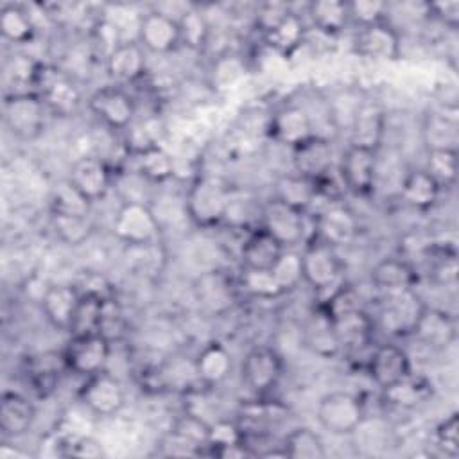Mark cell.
<instances>
[{
  "instance_id": "47",
  "label": "cell",
  "mask_w": 459,
  "mask_h": 459,
  "mask_svg": "<svg viewBox=\"0 0 459 459\" xmlns=\"http://www.w3.org/2000/svg\"><path fill=\"white\" fill-rule=\"evenodd\" d=\"M238 283L244 289V292H247L251 298H256V299H276L283 296V290L274 280L271 269L242 267Z\"/></svg>"
},
{
  "instance_id": "20",
  "label": "cell",
  "mask_w": 459,
  "mask_h": 459,
  "mask_svg": "<svg viewBox=\"0 0 459 459\" xmlns=\"http://www.w3.org/2000/svg\"><path fill=\"white\" fill-rule=\"evenodd\" d=\"M368 373L375 385L385 389L411 373L409 353L402 346L393 342L378 344L369 353Z\"/></svg>"
},
{
  "instance_id": "56",
  "label": "cell",
  "mask_w": 459,
  "mask_h": 459,
  "mask_svg": "<svg viewBox=\"0 0 459 459\" xmlns=\"http://www.w3.org/2000/svg\"><path fill=\"white\" fill-rule=\"evenodd\" d=\"M99 333H102L111 342L122 339L124 333H126V319H124L120 305L117 303V299L113 296L104 299Z\"/></svg>"
},
{
  "instance_id": "51",
  "label": "cell",
  "mask_w": 459,
  "mask_h": 459,
  "mask_svg": "<svg viewBox=\"0 0 459 459\" xmlns=\"http://www.w3.org/2000/svg\"><path fill=\"white\" fill-rule=\"evenodd\" d=\"M439 186H452L457 176V151L455 149H430L427 151V163L423 167Z\"/></svg>"
},
{
  "instance_id": "7",
  "label": "cell",
  "mask_w": 459,
  "mask_h": 459,
  "mask_svg": "<svg viewBox=\"0 0 459 459\" xmlns=\"http://www.w3.org/2000/svg\"><path fill=\"white\" fill-rule=\"evenodd\" d=\"M260 221V228L273 235L285 249L308 242V213L299 212L273 195L262 204Z\"/></svg>"
},
{
  "instance_id": "13",
  "label": "cell",
  "mask_w": 459,
  "mask_h": 459,
  "mask_svg": "<svg viewBox=\"0 0 459 459\" xmlns=\"http://www.w3.org/2000/svg\"><path fill=\"white\" fill-rule=\"evenodd\" d=\"M136 41L151 54H169L181 45L178 18L170 13L154 9L140 16Z\"/></svg>"
},
{
  "instance_id": "46",
  "label": "cell",
  "mask_w": 459,
  "mask_h": 459,
  "mask_svg": "<svg viewBox=\"0 0 459 459\" xmlns=\"http://www.w3.org/2000/svg\"><path fill=\"white\" fill-rule=\"evenodd\" d=\"M360 308H364V307H362V298H360L359 290L346 281H341L337 287H333L330 292H326L319 305V310L330 321H333L344 314H350L353 310H360Z\"/></svg>"
},
{
  "instance_id": "26",
  "label": "cell",
  "mask_w": 459,
  "mask_h": 459,
  "mask_svg": "<svg viewBox=\"0 0 459 459\" xmlns=\"http://www.w3.org/2000/svg\"><path fill=\"white\" fill-rule=\"evenodd\" d=\"M194 375L206 387H217L231 373L233 360L228 348L217 341L204 344L194 359Z\"/></svg>"
},
{
  "instance_id": "49",
  "label": "cell",
  "mask_w": 459,
  "mask_h": 459,
  "mask_svg": "<svg viewBox=\"0 0 459 459\" xmlns=\"http://www.w3.org/2000/svg\"><path fill=\"white\" fill-rule=\"evenodd\" d=\"M366 99L355 90H342L333 95L328 104V118L339 131H350L357 111L360 109Z\"/></svg>"
},
{
  "instance_id": "17",
  "label": "cell",
  "mask_w": 459,
  "mask_h": 459,
  "mask_svg": "<svg viewBox=\"0 0 459 459\" xmlns=\"http://www.w3.org/2000/svg\"><path fill=\"white\" fill-rule=\"evenodd\" d=\"M353 50L373 61H396L402 56L398 30L387 22L362 27L353 36Z\"/></svg>"
},
{
  "instance_id": "39",
  "label": "cell",
  "mask_w": 459,
  "mask_h": 459,
  "mask_svg": "<svg viewBox=\"0 0 459 459\" xmlns=\"http://www.w3.org/2000/svg\"><path fill=\"white\" fill-rule=\"evenodd\" d=\"M285 457L290 459H323L326 457V446L321 436L310 427L292 429L281 445Z\"/></svg>"
},
{
  "instance_id": "3",
  "label": "cell",
  "mask_w": 459,
  "mask_h": 459,
  "mask_svg": "<svg viewBox=\"0 0 459 459\" xmlns=\"http://www.w3.org/2000/svg\"><path fill=\"white\" fill-rule=\"evenodd\" d=\"M32 88L43 99L50 115L70 117L81 106L79 86L56 65L39 63Z\"/></svg>"
},
{
  "instance_id": "58",
  "label": "cell",
  "mask_w": 459,
  "mask_h": 459,
  "mask_svg": "<svg viewBox=\"0 0 459 459\" xmlns=\"http://www.w3.org/2000/svg\"><path fill=\"white\" fill-rule=\"evenodd\" d=\"M427 14L441 22L445 27L455 30L459 25V2L457 0H445V2H432L425 4Z\"/></svg>"
},
{
  "instance_id": "33",
  "label": "cell",
  "mask_w": 459,
  "mask_h": 459,
  "mask_svg": "<svg viewBox=\"0 0 459 459\" xmlns=\"http://www.w3.org/2000/svg\"><path fill=\"white\" fill-rule=\"evenodd\" d=\"M285 247L264 228L253 230L240 246L242 267L271 269Z\"/></svg>"
},
{
  "instance_id": "54",
  "label": "cell",
  "mask_w": 459,
  "mask_h": 459,
  "mask_svg": "<svg viewBox=\"0 0 459 459\" xmlns=\"http://www.w3.org/2000/svg\"><path fill=\"white\" fill-rule=\"evenodd\" d=\"M387 13H389V5L385 2H378V0L348 2L350 23H355L359 29L385 22Z\"/></svg>"
},
{
  "instance_id": "57",
  "label": "cell",
  "mask_w": 459,
  "mask_h": 459,
  "mask_svg": "<svg viewBox=\"0 0 459 459\" xmlns=\"http://www.w3.org/2000/svg\"><path fill=\"white\" fill-rule=\"evenodd\" d=\"M65 455L99 459V457H104L106 452L99 439H95L91 434H86V436H79L65 441Z\"/></svg>"
},
{
  "instance_id": "2",
  "label": "cell",
  "mask_w": 459,
  "mask_h": 459,
  "mask_svg": "<svg viewBox=\"0 0 459 459\" xmlns=\"http://www.w3.org/2000/svg\"><path fill=\"white\" fill-rule=\"evenodd\" d=\"M117 240L129 247L156 244L160 237V219L143 201L129 199L118 206L111 221Z\"/></svg>"
},
{
  "instance_id": "34",
  "label": "cell",
  "mask_w": 459,
  "mask_h": 459,
  "mask_svg": "<svg viewBox=\"0 0 459 459\" xmlns=\"http://www.w3.org/2000/svg\"><path fill=\"white\" fill-rule=\"evenodd\" d=\"M305 22L299 14L292 11L264 32V41L267 43V47L281 56H290L294 50H298L305 43Z\"/></svg>"
},
{
  "instance_id": "31",
  "label": "cell",
  "mask_w": 459,
  "mask_h": 459,
  "mask_svg": "<svg viewBox=\"0 0 459 459\" xmlns=\"http://www.w3.org/2000/svg\"><path fill=\"white\" fill-rule=\"evenodd\" d=\"M441 194L439 183L425 170V169H412L409 170L400 185V197L402 201L420 212L430 210Z\"/></svg>"
},
{
  "instance_id": "27",
  "label": "cell",
  "mask_w": 459,
  "mask_h": 459,
  "mask_svg": "<svg viewBox=\"0 0 459 459\" xmlns=\"http://www.w3.org/2000/svg\"><path fill=\"white\" fill-rule=\"evenodd\" d=\"M350 143L380 149L385 133V111L378 102L364 100L350 127Z\"/></svg>"
},
{
  "instance_id": "4",
  "label": "cell",
  "mask_w": 459,
  "mask_h": 459,
  "mask_svg": "<svg viewBox=\"0 0 459 459\" xmlns=\"http://www.w3.org/2000/svg\"><path fill=\"white\" fill-rule=\"evenodd\" d=\"M48 109L36 91H13L4 99V122L20 140H36L47 122Z\"/></svg>"
},
{
  "instance_id": "48",
  "label": "cell",
  "mask_w": 459,
  "mask_h": 459,
  "mask_svg": "<svg viewBox=\"0 0 459 459\" xmlns=\"http://www.w3.org/2000/svg\"><path fill=\"white\" fill-rule=\"evenodd\" d=\"M271 273L274 280L278 281L283 294L294 290L303 281V264H301V253L287 247L280 253L276 262L271 267Z\"/></svg>"
},
{
  "instance_id": "52",
  "label": "cell",
  "mask_w": 459,
  "mask_h": 459,
  "mask_svg": "<svg viewBox=\"0 0 459 459\" xmlns=\"http://www.w3.org/2000/svg\"><path fill=\"white\" fill-rule=\"evenodd\" d=\"M429 253L432 256L429 265V276L437 285H452L457 280V253L454 247L430 246Z\"/></svg>"
},
{
  "instance_id": "53",
  "label": "cell",
  "mask_w": 459,
  "mask_h": 459,
  "mask_svg": "<svg viewBox=\"0 0 459 459\" xmlns=\"http://www.w3.org/2000/svg\"><path fill=\"white\" fill-rule=\"evenodd\" d=\"M246 75V65L240 56L222 54L212 65V86L215 90H230Z\"/></svg>"
},
{
  "instance_id": "24",
  "label": "cell",
  "mask_w": 459,
  "mask_h": 459,
  "mask_svg": "<svg viewBox=\"0 0 459 459\" xmlns=\"http://www.w3.org/2000/svg\"><path fill=\"white\" fill-rule=\"evenodd\" d=\"M145 54L147 52L136 39L122 41L104 59V66H106L109 79L115 84H129V82H136L138 79H142L147 70Z\"/></svg>"
},
{
  "instance_id": "44",
  "label": "cell",
  "mask_w": 459,
  "mask_h": 459,
  "mask_svg": "<svg viewBox=\"0 0 459 459\" xmlns=\"http://www.w3.org/2000/svg\"><path fill=\"white\" fill-rule=\"evenodd\" d=\"M109 298V296H108ZM102 296L81 292L79 305L74 314L72 326L68 330L70 335H86V333H99L100 319H102V307H104Z\"/></svg>"
},
{
  "instance_id": "50",
  "label": "cell",
  "mask_w": 459,
  "mask_h": 459,
  "mask_svg": "<svg viewBox=\"0 0 459 459\" xmlns=\"http://www.w3.org/2000/svg\"><path fill=\"white\" fill-rule=\"evenodd\" d=\"M50 224L56 237L68 246H79L91 235V222L88 217L50 213Z\"/></svg>"
},
{
  "instance_id": "35",
  "label": "cell",
  "mask_w": 459,
  "mask_h": 459,
  "mask_svg": "<svg viewBox=\"0 0 459 459\" xmlns=\"http://www.w3.org/2000/svg\"><path fill=\"white\" fill-rule=\"evenodd\" d=\"M421 136L427 151L430 149H455L459 142V126L455 115L441 111H429L423 117Z\"/></svg>"
},
{
  "instance_id": "25",
  "label": "cell",
  "mask_w": 459,
  "mask_h": 459,
  "mask_svg": "<svg viewBox=\"0 0 459 459\" xmlns=\"http://www.w3.org/2000/svg\"><path fill=\"white\" fill-rule=\"evenodd\" d=\"M332 326L339 348L351 353H359L360 350L368 348L373 342L377 323L364 308H360L333 319Z\"/></svg>"
},
{
  "instance_id": "38",
  "label": "cell",
  "mask_w": 459,
  "mask_h": 459,
  "mask_svg": "<svg viewBox=\"0 0 459 459\" xmlns=\"http://www.w3.org/2000/svg\"><path fill=\"white\" fill-rule=\"evenodd\" d=\"M136 172L151 183H165L174 176V158L158 143L134 152Z\"/></svg>"
},
{
  "instance_id": "28",
  "label": "cell",
  "mask_w": 459,
  "mask_h": 459,
  "mask_svg": "<svg viewBox=\"0 0 459 459\" xmlns=\"http://www.w3.org/2000/svg\"><path fill=\"white\" fill-rule=\"evenodd\" d=\"M36 421L34 403L22 393L5 391L0 400V430L4 436L18 437L32 429Z\"/></svg>"
},
{
  "instance_id": "15",
  "label": "cell",
  "mask_w": 459,
  "mask_h": 459,
  "mask_svg": "<svg viewBox=\"0 0 459 459\" xmlns=\"http://www.w3.org/2000/svg\"><path fill=\"white\" fill-rule=\"evenodd\" d=\"M312 217L316 226L314 238L325 240L333 247L350 244L359 233L357 215L342 203H328Z\"/></svg>"
},
{
  "instance_id": "16",
  "label": "cell",
  "mask_w": 459,
  "mask_h": 459,
  "mask_svg": "<svg viewBox=\"0 0 459 459\" xmlns=\"http://www.w3.org/2000/svg\"><path fill=\"white\" fill-rule=\"evenodd\" d=\"M111 167L97 154L79 156L68 172V181L90 201H100L111 186Z\"/></svg>"
},
{
  "instance_id": "11",
  "label": "cell",
  "mask_w": 459,
  "mask_h": 459,
  "mask_svg": "<svg viewBox=\"0 0 459 459\" xmlns=\"http://www.w3.org/2000/svg\"><path fill=\"white\" fill-rule=\"evenodd\" d=\"M90 111L109 131H126L136 117L134 99L120 86H104L88 99Z\"/></svg>"
},
{
  "instance_id": "42",
  "label": "cell",
  "mask_w": 459,
  "mask_h": 459,
  "mask_svg": "<svg viewBox=\"0 0 459 459\" xmlns=\"http://www.w3.org/2000/svg\"><path fill=\"white\" fill-rule=\"evenodd\" d=\"M178 25L181 34V45L192 50H201L206 47L210 38V23L203 11L194 5H186L178 16Z\"/></svg>"
},
{
  "instance_id": "40",
  "label": "cell",
  "mask_w": 459,
  "mask_h": 459,
  "mask_svg": "<svg viewBox=\"0 0 459 459\" xmlns=\"http://www.w3.org/2000/svg\"><path fill=\"white\" fill-rule=\"evenodd\" d=\"M305 342L314 353H317L321 357H333L341 351L332 321L319 308L312 314V317L307 325Z\"/></svg>"
},
{
  "instance_id": "41",
  "label": "cell",
  "mask_w": 459,
  "mask_h": 459,
  "mask_svg": "<svg viewBox=\"0 0 459 459\" xmlns=\"http://www.w3.org/2000/svg\"><path fill=\"white\" fill-rule=\"evenodd\" d=\"M285 414V409L278 403L273 402H264V400H255L249 403H242L240 412H238V425L242 427L244 434L247 432H264L271 425L281 420Z\"/></svg>"
},
{
  "instance_id": "29",
  "label": "cell",
  "mask_w": 459,
  "mask_h": 459,
  "mask_svg": "<svg viewBox=\"0 0 459 459\" xmlns=\"http://www.w3.org/2000/svg\"><path fill=\"white\" fill-rule=\"evenodd\" d=\"M371 283L382 292L414 289L420 276L414 265L405 258H382L369 271Z\"/></svg>"
},
{
  "instance_id": "19",
  "label": "cell",
  "mask_w": 459,
  "mask_h": 459,
  "mask_svg": "<svg viewBox=\"0 0 459 459\" xmlns=\"http://www.w3.org/2000/svg\"><path fill=\"white\" fill-rule=\"evenodd\" d=\"M292 151V169L294 172L319 181L330 176L333 165V147L325 136L312 134L305 142L298 143Z\"/></svg>"
},
{
  "instance_id": "23",
  "label": "cell",
  "mask_w": 459,
  "mask_h": 459,
  "mask_svg": "<svg viewBox=\"0 0 459 459\" xmlns=\"http://www.w3.org/2000/svg\"><path fill=\"white\" fill-rule=\"evenodd\" d=\"M79 299V287L72 283H50L41 294V312L54 328L68 332Z\"/></svg>"
},
{
  "instance_id": "21",
  "label": "cell",
  "mask_w": 459,
  "mask_h": 459,
  "mask_svg": "<svg viewBox=\"0 0 459 459\" xmlns=\"http://www.w3.org/2000/svg\"><path fill=\"white\" fill-rule=\"evenodd\" d=\"M421 344L429 348H446L450 346L457 337V323L455 317L436 307L425 305L412 326L411 332Z\"/></svg>"
},
{
  "instance_id": "5",
  "label": "cell",
  "mask_w": 459,
  "mask_h": 459,
  "mask_svg": "<svg viewBox=\"0 0 459 459\" xmlns=\"http://www.w3.org/2000/svg\"><path fill=\"white\" fill-rule=\"evenodd\" d=\"M303 264V281L314 290L326 294L342 281V260L337 247L326 244L325 240L312 238L305 244L301 251Z\"/></svg>"
},
{
  "instance_id": "55",
  "label": "cell",
  "mask_w": 459,
  "mask_h": 459,
  "mask_svg": "<svg viewBox=\"0 0 459 459\" xmlns=\"http://www.w3.org/2000/svg\"><path fill=\"white\" fill-rule=\"evenodd\" d=\"M434 445L448 457L459 455V420L457 412L448 414L434 429Z\"/></svg>"
},
{
  "instance_id": "32",
  "label": "cell",
  "mask_w": 459,
  "mask_h": 459,
  "mask_svg": "<svg viewBox=\"0 0 459 459\" xmlns=\"http://www.w3.org/2000/svg\"><path fill=\"white\" fill-rule=\"evenodd\" d=\"M434 394V385L425 377H414L409 373L393 385L382 389V398L385 403L396 409H416L427 403Z\"/></svg>"
},
{
  "instance_id": "22",
  "label": "cell",
  "mask_w": 459,
  "mask_h": 459,
  "mask_svg": "<svg viewBox=\"0 0 459 459\" xmlns=\"http://www.w3.org/2000/svg\"><path fill=\"white\" fill-rule=\"evenodd\" d=\"M310 115L298 104H287L274 111L269 120V136L290 149L314 134Z\"/></svg>"
},
{
  "instance_id": "8",
  "label": "cell",
  "mask_w": 459,
  "mask_h": 459,
  "mask_svg": "<svg viewBox=\"0 0 459 459\" xmlns=\"http://www.w3.org/2000/svg\"><path fill=\"white\" fill-rule=\"evenodd\" d=\"M111 344L113 342L102 333L72 335L63 350L66 369L84 378L104 371L109 360Z\"/></svg>"
},
{
  "instance_id": "12",
  "label": "cell",
  "mask_w": 459,
  "mask_h": 459,
  "mask_svg": "<svg viewBox=\"0 0 459 459\" xmlns=\"http://www.w3.org/2000/svg\"><path fill=\"white\" fill-rule=\"evenodd\" d=\"M283 360L271 346L251 348L240 364V377L246 387L256 396L267 394L281 378Z\"/></svg>"
},
{
  "instance_id": "1",
  "label": "cell",
  "mask_w": 459,
  "mask_h": 459,
  "mask_svg": "<svg viewBox=\"0 0 459 459\" xmlns=\"http://www.w3.org/2000/svg\"><path fill=\"white\" fill-rule=\"evenodd\" d=\"M231 188L217 178L199 176L185 195V213L199 228H213L224 222Z\"/></svg>"
},
{
  "instance_id": "37",
  "label": "cell",
  "mask_w": 459,
  "mask_h": 459,
  "mask_svg": "<svg viewBox=\"0 0 459 459\" xmlns=\"http://www.w3.org/2000/svg\"><path fill=\"white\" fill-rule=\"evenodd\" d=\"M0 32L5 41L29 43L36 32L30 11L20 4H4L0 9Z\"/></svg>"
},
{
  "instance_id": "6",
  "label": "cell",
  "mask_w": 459,
  "mask_h": 459,
  "mask_svg": "<svg viewBox=\"0 0 459 459\" xmlns=\"http://www.w3.org/2000/svg\"><path fill=\"white\" fill-rule=\"evenodd\" d=\"M316 418L330 434L348 436L362 425L366 409L357 394L348 391H332L319 398Z\"/></svg>"
},
{
  "instance_id": "36",
  "label": "cell",
  "mask_w": 459,
  "mask_h": 459,
  "mask_svg": "<svg viewBox=\"0 0 459 459\" xmlns=\"http://www.w3.org/2000/svg\"><path fill=\"white\" fill-rule=\"evenodd\" d=\"M307 14L316 30L326 36H335L350 25L348 2L317 0L307 5Z\"/></svg>"
},
{
  "instance_id": "9",
  "label": "cell",
  "mask_w": 459,
  "mask_h": 459,
  "mask_svg": "<svg viewBox=\"0 0 459 459\" xmlns=\"http://www.w3.org/2000/svg\"><path fill=\"white\" fill-rule=\"evenodd\" d=\"M339 174L342 185L351 194L360 197L371 195L378 174V151L350 143L341 156Z\"/></svg>"
},
{
  "instance_id": "30",
  "label": "cell",
  "mask_w": 459,
  "mask_h": 459,
  "mask_svg": "<svg viewBox=\"0 0 459 459\" xmlns=\"http://www.w3.org/2000/svg\"><path fill=\"white\" fill-rule=\"evenodd\" d=\"M273 197L299 212H310L317 199V181L298 172L281 174L274 181Z\"/></svg>"
},
{
  "instance_id": "10",
  "label": "cell",
  "mask_w": 459,
  "mask_h": 459,
  "mask_svg": "<svg viewBox=\"0 0 459 459\" xmlns=\"http://www.w3.org/2000/svg\"><path fill=\"white\" fill-rule=\"evenodd\" d=\"M79 402L91 416L108 418L122 411L126 405V391L122 382L104 369L84 378L79 389Z\"/></svg>"
},
{
  "instance_id": "14",
  "label": "cell",
  "mask_w": 459,
  "mask_h": 459,
  "mask_svg": "<svg viewBox=\"0 0 459 459\" xmlns=\"http://www.w3.org/2000/svg\"><path fill=\"white\" fill-rule=\"evenodd\" d=\"M192 296L201 310L212 316H221L235 305L237 289L226 273L212 269L195 276L192 283Z\"/></svg>"
},
{
  "instance_id": "43",
  "label": "cell",
  "mask_w": 459,
  "mask_h": 459,
  "mask_svg": "<svg viewBox=\"0 0 459 459\" xmlns=\"http://www.w3.org/2000/svg\"><path fill=\"white\" fill-rule=\"evenodd\" d=\"M91 203L66 179L59 181L50 192V213L88 217Z\"/></svg>"
},
{
  "instance_id": "45",
  "label": "cell",
  "mask_w": 459,
  "mask_h": 459,
  "mask_svg": "<svg viewBox=\"0 0 459 459\" xmlns=\"http://www.w3.org/2000/svg\"><path fill=\"white\" fill-rule=\"evenodd\" d=\"M208 432H210V423H206L195 412L181 414L170 429V436H174L176 439H179L197 454H203V450L208 448Z\"/></svg>"
},
{
  "instance_id": "18",
  "label": "cell",
  "mask_w": 459,
  "mask_h": 459,
  "mask_svg": "<svg viewBox=\"0 0 459 459\" xmlns=\"http://www.w3.org/2000/svg\"><path fill=\"white\" fill-rule=\"evenodd\" d=\"M423 307L425 303H421L414 289L384 292V303L380 308L382 325L391 333H411Z\"/></svg>"
}]
</instances>
